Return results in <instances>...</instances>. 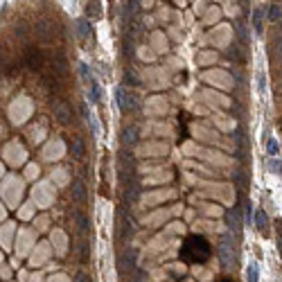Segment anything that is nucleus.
Returning <instances> with one entry per match:
<instances>
[{
    "label": "nucleus",
    "mask_w": 282,
    "mask_h": 282,
    "mask_svg": "<svg viewBox=\"0 0 282 282\" xmlns=\"http://www.w3.org/2000/svg\"><path fill=\"white\" fill-rule=\"evenodd\" d=\"M208 255H210V244L199 235H192L183 246V257L188 262H203Z\"/></svg>",
    "instance_id": "1"
},
{
    "label": "nucleus",
    "mask_w": 282,
    "mask_h": 282,
    "mask_svg": "<svg viewBox=\"0 0 282 282\" xmlns=\"http://www.w3.org/2000/svg\"><path fill=\"white\" fill-rule=\"evenodd\" d=\"M201 188V194L203 197H208V199H219L224 201V203H232L235 201V190H232V185H228V183H199Z\"/></svg>",
    "instance_id": "2"
},
{
    "label": "nucleus",
    "mask_w": 282,
    "mask_h": 282,
    "mask_svg": "<svg viewBox=\"0 0 282 282\" xmlns=\"http://www.w3.org/2000/svg\"><path fill=\"white\" fill-rule=\"evenodd\" d=\"M201 79H203L205 84H212V86H217V88H222V90H228V88L235 86V84H232V77L226 70H208V72L201 75Z\"/></svg>",
    "instance_id": "3"
},
{
    "label": "nucleus",
    "mask_w": 282,
    "mask_h": 282,
    "mask_svg": "<svg viewBox=\"0 0 282 282\" xmlns=\"http://www.w3.org/2000/svg\"><path fill=\"white\" fill-rule=\"evenodd\" d=\"M142 77L149 88H165L167 84H169V75H167V70H163V68H147Z\"/></svg>",
    "instance_id": "4"
},
{
    "label": "nucleus",
    "mask_w": 282,
    "mask_h": 282,
    "mask_svg": "<svg viewBox=\"0 0 282 282\" xmlns=\"http://www.w3.org/2000/svg\"><path fill=\"white\" fill-rule=\"evenodd\" d=\"M169 154V147H167L163 140H154V142H144L142 147H138V156L144 158H163V156Z\"/></svg>",
    "instance_id": "5"
},
{
    "label": "nucleus",
    "mask_w": 282,
    "mask_h": 282,
    "mask_svg": "<svg viewBox=\"0 0 282 282\" xmlns=\"http://www.w3.org/2000/svg\"><path fill=\"white\" fill-rule=\"evenodd\" d=\"M208 39H210V43L217 45V48H228L230 39H232V28L230 25H217Z\"/></svg>",
    "instance_id": "6"
},
{
    "label": "nucleus",
    "mask_w": 282,
    "mask_h": 282,
    "mask_svg": "<svg viewBox=\"0 0 282 282\" xmlns=\"http://www.w3.org/2000/svg\"><path fill=\"white\" fill-rule=\"evenodd\" d=\"M144 113L149 117H161L167 113V100L165 97H151L144 102Z\"/></svg>",
    "instance_id": "7"
},
{
    "label": "nucleus",
    "mask_w": 282,
    "mask_h": 282,
    "mask_svg": "<svg viewBox=\"0 0 282 282\" xmlns=\"http://www.w3.org/2000/svg\"><path fill=\"white\" fill-rule=\"evenodd\" d=\"M199 158H203V161H208L210 165H217V167H230L232 165V161L226 154H222V151H212V149H201Z\"/></svg>",
    "instance_id": "8"
},
{
    "label": "nucleus",
    "mask_w": 282,
    "mask_h": 282,
    "mask_svg": "<svg viewBox=\"0 0 282 282\" xmlns=\"http://www.w3.org/2000/svg\"><path fill=\"white\" fill-rule=\"evenodd\" d=\"M201 97H203V100L208 102V106H212V109H230L232 106V102L228 100L226 95L215 93V90H203Z\"/></svg>",
    "instance_id": "9"
},
{
    "label": "nucleus",
    "mask_w": 282,
    "mask_h": 282,
    "mask_svg": "<svg viewBox=\"0 0 282 282\" xmlns=\"http://www.w3.org/2000/svg\"><path fill=\"white\" fill-rule=\"evenodd\" d=\"M192 133H194V138L201 140V142H208V144H217V142H219V133L212 131V129H208V127H203V124H194Z\"/></svg>",
    "instance_id": "10"
},
{
    "label": "nucleus",
    "mask_w": 282,
    "mask_h": 282,
    "mask_svg": "<svg viewBox=\"0 0 282 282\" xmlns=\"http://www.w3.org/2000/svg\"><path fill=\"white\" fill-rule=\"evenodd\" d=\"M50 253H52L50 246H48L45 242H39V244H36V249H34V253L29 255V264H32V266L45 264V262H48V257H50Z\"/></svg>",
    "instance_id": "11"
},
{
    "label": "nucleus",
    "mask_w": 282,
    "mask_h": 282,
    "mask_svg": "<svg viewBox=\"0 0 282 282\" xmlns=\"http://www.w3.org/2000/svg\"><path fill=\"white\" fill-rule=\"evenodd\" d=\"M34 32H36V36H39L41 41H45V43H48V41H52L55 39V23L52 21H48V18H41L39 23H36V28H34Z\"/></svg>",
    "instance_id": "12"
},
{
    "label": "nucleus",
    "mask_w": 282,
    "mask_h": 282,
    "mask_svg": "<svg viewBox=\"0 0 282 282\" xmlns=\"http://www.w3.org/2000/svg\"><path fill=\"white\" fill-rule=\"evenodd\" d=\"M174 197H176V192H174V190H156V192L144 194L142 201L147 205H158V203H163V201L174 199Z\"/></svg>",
    "instance_id": "13"
},
{
    "label": "nucleus",
    "mask_w": 282,
    "mask_h": 282,
    "mask_svg": "<svg viewBox=\"0 0 282 282\" xmlns=\"http://www.w3.org/2000/svg\"><path fill=\"white\" fill-rule=\"evenodd\" d=\"M34 201H36L39 205H43V208H48V205L55 201V192H52V188L48 185V183L39 185V190H34Z\"/></svg>",
    "instance_id": "14"
},
{
    "label": "nucleus",
    "mask_w": 282,
    "mask_h": 282,
    "mask_svg": "<svg viewBox=\"0 0 282 282\" xmlns=\"http://www.w3.org/2000/svg\"><path fill=\"white\" fill-rule=\"evenodd\" d=\"M52 111H55V120H59L61 124H70V122H72V113H70V109L66 106V102L55 100V102H52Z\"/></svg>",
    "instance_id": "15"
},
{
    "label": "nucleus",
    "mask_w": 282,
    "mask_h": 282,
    "mask_svg": "<svg viewBox=\"0 0 282 282\" xmlns=\"http://www.w3.org/2000/svg\"><path fill=\"white\" fill-rule=\"evenodd\" d=\"M32 246H34V232L18 230V255H28Z\"/></svg>",
    "instance_id": "16"
},
{
    "label": "nucleus",
    "mask_w": 282,
    "mask_h": 282,
    "mask_svg": "<svg viewBox=\"0 0 282 282\" xmlns=\"http://www.w3.org/2000/svg\"><path fill=\"white\" fill-rule=\"evenodd\" d=\"M171 217V210H156V212H151V215H147L144 217V224L147 226H151V228H156V226H161V224H165L167 219Z\"/></svg>",
    "instance_id": "17"
},
{
    "label": "nucleus",
    "mask_w": 282,
    "mask_h": 282,
    "mask_svg": "<svg viewBox=\"0 0 282 282\" xmlns=\"http://www.w3.org/2000/svg\"><path fill=\"white\" fill-rule=\"evenodd\" d=\"M52 244H55L56 255H66L68 253V237H66V232L63 230L56 228V230L52 232Z\"/></svg>",
    "instance_id": "18"
},
{
    "label": "nucleus",
    "mask_w": 282,
    "mask_h": 282,
    "mask_svg": "<svg viewBox=\"0 0 282 282\" xmlns=\"http://www.w3.org/2000/svg\"><path fill=\"white\" fill-rule=\"evenodd\" d=\"M61 156H63V142H61V140L50 142L48 147H45V151H43L45 161H56V158H61Z\"/></svg>",
    "instance_id": "19"
},
{
    "label": "nucleus",
    "mask_w": 282,
    "mask_h": 282,
    "mask_svg": "<svg viewBox=\"0 0 282 282\" xmlns=\"http://www.w3.org/2000/svg\"><path fill=\"white\" fill-rule=\"evenodd\" d=\"M217 253H219V260L224 262V266H232V262H235V253H232L230 244L222 242L219 244V249H217Z\"/></svg>",
    "instance_id": "20"
},
{
    "label": "nucleus",
    "mask_w": 282,
    "mask_h": 282,
    "mask_svg": "<svg viewBox=\"0 0 282 282\" xmlns=\"http://www.w3.org/2000/svg\"><path fill=\"white\" fill-rule=\"evenodd\" d=\"M149 48L156 52V55H161V52H167V36L163 32H154L151 34V43Z\"/></svg>",
    "instance_id": "21"
},
{
    "label": "nucleus",
    "mask_w": 282,
    "mask_h": 282,
    "mask_svg": "<svg viewBox=\"0 0 282 282\" xmlns=\"http://www.w3.org/2000/svg\"><path fill=\"white\" fill-rule=\"evenodd\" d=\"M117 104H120V109H122V111H124V113H127V111H131V109H133V95L131 93H127V90H124V88H117Z\"/></svg>",
    "instance_id": "22"
},
{
    "label": "nucleus",
    "mask_w": 282,
    "mask_h": 282,
    "mask_svg": "<svg viewBox=\"0 0 282 282\" xmlns=\"http://www.w3.org/2000/svg\"><path fill=\"white\" fill-rule=\"evenodd\" d=\"M144 133H154V136H167V138H169V136H171V129L167 127V124H163V122H149V124L144 127Z\"/></svg>",
    "instance_id": "23"
},
{
    "label": "nucleus",
    "mask_w": 282,
    "mask_h": 282,
    "mask_svg": "<svg viewBox=\"0 0 282 282\" xmlns=\"http://www.w3.org/2000/svg\"><path fill=\"white\" fill-rule=\"evenodd\" d=\"M197 230H208V232H222L224 230V224L219 222H210V219H201V222L194 224Z\"/></svg>",
    "instance_id": "24"
},
{
    "label": "nucleus",
    "mask_w": 282,
    "mask_h": 282,
    "mask_svg": "<svg viewBox=\"0 0 282 282\" xmlns=\"http://www.w3.org/2000/svg\"><path fill=\"white\" fill-rule=\"evenodd\" d=\"M199 210L203 212L205 217H210V219H215V217H222V215H224L222 205H217V203H199Z\"/></svg>",
    "instance_id": "25"
},
{
    "label": "nucleus",
    "mask_w": 282,
    "mask_h": 282,
    "mask_svg": "<svg viewBox=\"0 0 282 282\" xmlns=\"http://www.w3.org/2000/svg\"><path fill=\"white\" fill-rule=\"evenodd\" d=\"M28 66L32 68H41V63H43V55H41L36 48H28Z\"/></svg>",
    "instance_id": "26"
},
{
    "label": "nucleus",
    "mask_w": 282,
    "mask_h": 282,
    "mask_svg": "<svg viewBox=\"0 0 282 282\" xmlns=\"http://www.w3.org/2000/svg\"><path fill=\"white\" fill-rule=\"evenodd\" d=\"M72 199L77 201V203H84V201H86V188H84L82 181L72 183Z\"/></svg>",
    "instance_id": "27"
},
{
    "label": "nucleus",
    "mask_w": 282,
    "mask_h": 282,
    "mask_svg": "<svg viewBox=\"0 0 282 282\" xmlns=\"http://www.w3.org/2000/svg\"><path fill=\"white\" fill-rule=\"evenodd\" d=\"M215 61H217V52H210V50L199 52V56H197V63H199V66H212Z\"/></svg>",
    "instance_id": "28"
},
{
    "label": "nucleus",
    "mask_w": 282,
    "mask_h": 282,
    "mask_svg": "<svg viewBox=\"0 0 282 282\" xmlns=\"http://www.w3.org/2000/svg\"><path fill=\"white\" fill-rule=\"evenodd\" d=\"M219 16H222V9H219V7H210V9L203 11V21L208 23V25H215V23L219 21Z\"/></svg>",
    "instance_id": "29"
},
{
    "label": "nucleus",
    "mask_w": 282,
    "mask_h": 282,
    "mask_svg": "<svg viewBox=\"0 0 282 282\" xmlns=\"http://www.w3.org/2000/svg\"><path fill=\"white\" fill-rule=\"evenodd\" d=\"M246 282H260V266L255 264V262H251L246 266Z\"/></svg>",
    "instance_id": "30"
},
{
    "label": "nucleus",
    "mask_w": 282,
    "mask_h": 282,
    "mask_svg": "<svg viewBox=\"0 0 282 282\" xmlns=\"http://www.w3.org/2000/svg\"><path fill=\"white\" fill-rule=\"evenodd\" d=\"M52 70H56V72H59V75H66V72H68L66 59H63V56H61V55H56L55 59H52Z\"/></svg>",
    "instance_id": "31"
},
{
    "label": "nucleus",
    "mask_w": 282,
    "mask_h": 282,
    "mask_svg": "<svg viewBox=\"0 0 282 282\" xmlns=\"http://www.w3.org/2000/svg\"><path fill=\"white\" fill-rule=\"evenodd\" d=\"M266 18H269L271 23L282 21V7L280 5H271V7H269V11H266Z\"/></svg>",
    "instance_id": "32"
},
{
    "label": "nucleus",
    "mask_w": 282,
    "mask_h": 282,
    "mask_svg": "<svg viewBox=\"0 0 282 282\" xmlns=\"http://www.w3.org/2000/svg\"><path fill=\"white\" fill-rule=\"evenodd\" d=\"M72 156H75V158H84V140L79 138V136L72 138Z\"/></svg>",
    "instance_id": "33"
},
{
    "label": "nucleus",
    "mask_w": 282,
    "mask_h": 282,
    "mask_svg": "<svg viewBox=\"0 0 282 282\" xmlns=\"http://www.w3.org/2000/svg\"><path fill=\"white\" fill-rule=\"evenodd\" d=\"M215 124L219 129H224V131H232V129H235V120H232V117H226V115H222L219 120H215Z\"/></svg>",
    "instance_id": "34"
},
{
    "label": "nucleus",
    "mask_w": 282,
    "mask_h": 282,
    "mask_svg": "<svg viewBox=\"0 0 282 282\" xmlns=\"http://www.w3.org/2000/svg\"><path fill=\"white\" fill-rule=\"evenodd\" d=\"M192 273H194L197 278H199L201 282H210V280H212V273H210V271H205V269H203L201 264H199V266H194Z\"/></svg>",
    "instance_id": "35"
},
{
    "label": "nucleus",
    "mask_w": 282,
    "mask_h": 282,
    "mask_svg": "<svg viewBox=\"0 0 282 282\" xmlns=\"http://www.w3.org/2000/svg\"><path fill=\"white\" fill-rule=\"evenodd\" d=\"M262 16H264V11H262V9H255L253 11V29L257 34L264 32V29H262Z\"/></svg>",
    "instance_id": "36"
},
{
    "label": "nucleus",
    "mask_w": 282,
    "mask_h": 282,
    "mask_svg": "<svg viewBox=\"0 0 282 282\" xmlns=\"http://www.w3.org/2000/svg\"><path fill=\"white\" fill-rule=\"evenodd\" d=\"M183 230H185V226H183L181 222H174V224H169V226L165 228V235H183Z\"/></svg>",
    "instance_id": "37"
},
{
    "label": "nucleus",
    "mask_w": 282,
    "mask_h": 282,
    "mask_svg": "<svg viewBox=\"0 0 282 282\" xmlns=\"http://www.w3.org/2000/svg\"><path fill=\"white\" fill-rule=\"evenodd\" d=\"M86 34H88V21H86V18H79V21H77V36H79V41L86 39Z\"/></svg>",
    "instance_id": "38"
},
{
    "label": "nucleus",
    "mask_w": 282,
    "mask_h": 282,
    "mask_svg": "<svg viewBox=\"0 0 282 282\" xmlns=\"http://www.w3.org/2000/svg\"><path fill=\"white\" fill-rule=\"evenodd\" d=\"M136 140H138V129H136V127H129L127 131H124V144H127V142L133 144Z\"/></svg>",
    "instance_id": "39"
},
{
    "label": "nucleus",
    "mask_w": 282,
    "mask_h": 282,
    "mask_svg": "<svg viewBox=\"0 0 282 282\" xmlns=\"http://www.w3.org/2000/svg\"><path fill=\"white\" fill-rule=\"evenodd\" d=\"M138 56H140L142 61H154V59H156V52L149 50V48H140V50H138Z\"/></svg>",
    "instance_id": "40"
},
{
    "label": "nucleus",
    "mask_w": 282,
    "mask_h": 282,
    "mask_svg": "<svg viewBox=\"0 0 282 282\" xmlns=\"http://www.w3.org/2000/svg\"><path fill=\"white\" fill-rule=\"evenodd\" d=\"M224 14H228V16H237L239 14V5L237 2H226V7H224Z\"/></svg>",
    "instance_id": "41"
},
{
    "label": "nucleus",
    "mask_w": 282,
    "mask_h": 282,
    "mask_svg": "<svg viewBox=\"0 0 282 282\" xmlns=\"http://www.w3.org/2000/svg\"><path fill=\"white\" fill-rule=\"evenodd\" d=\"M11 224H7L5 228H2V244H5V249H9V237H11Z\"/></svg>",
    "instance_id": "42"
},
{
    "label": "nucleus",
    "mask_w": 282,
    "mask_h": 282,
    "mask_svg": "<svg viewBox=\"0 0 282 282\" xmlns=\"http://www.w3.org/2000/svg\"><path fill=\"white\" fill-rule=\"evenodd\" d=\"M266 151H269V156H278V151H280V147H278L276 138H271L269 142H266Z\"/></svg>",
    "instance_id": "43"
},
{
    "label": "nucleus",
    "mask_w": 282,
    "mask_h": 282,
    "mask_svg": "<svg viewBox=\"0 0 282 282\" xmlns=\"http://www.w3.org/2000/svg\"><path fill=\"white\" fill-rule=\"evenodd\" d=\"M255 219H257V228H260V230H264V228H266V217H264V212L257 210V212H255Z\"/></svg>",
    "instance_id": "44"
},
{
    "label": "nucleus",
    "mask_w": 282,
    "mask_h": 282,
    "mask_svg": "<svg viewBox=\"0 0 282 282\" xmlns=\"http://www.w3.org/2000/svg\"><path fill=\"white\" fill-rule=\"evenodd\" d=\"M167 269H171V271L176 273V276H183V273H185V266H183L181 262H171V264L167 266Z\"/></svg>",
    "instance_id": "45"
},
{
    "label": "nucleus",
    "mask_w": 282,
    "mask_h": 282,
    "mask_svg": "<svg viewBox=\"0 0 282 282\" xmlns=\"http://www.w3.org/2000/svg\"><path fill=\"white\" fill-rule=\"evenodd\" d=\"M102 7H100V2H95V0H93V2H88V14H93V16L95 18H97V16H100V14H102Z\"/></svg>",
    "instance_id": "46"
},
{
    "label": "nucleus",
    "mask_w": 282,
    "mask_h": 282,
    "mask_svg": "<svg viewBox=\"0 0 282 282\" xmlns=\"http://www.w3.org/2000/svg\"><path fill=\"white\" fill-rule=\"evenodd\" d=\"M48 224H50V219H48V217H39V219H36V230H45V228H48Z\"/></svg>",
    "instance_id": "47"
},
{
    "label": "nucleus",
    "mask_w": 282,
    "mask_h": 282,
    "mask_svg": "<svg viewBox=\"0 0 282 282\" xmlns=\"http://www.w3.org/2000/svg\"><path fill=\"white\" fill-rule=\"evenodd\" d=\"M48 282H70V278L63 276V273H55V276H52Z\"/></svg>",
    "instance_id": "48"
},
{
    "label": "nucleus",
    "mask_w": 282,
    "mask_h": 282,
    "mask_svg": "<svg viewBox=\"0 0 282 282\" xmlns=\"http://www.w3.org/2000/svg\"><path fill=\"white\" fill-rule=\"evenodd\" d=\"M52 174H56V183H66L68 181L66 169H56V171H52Z\"/></svg>",
    "instance_id": "49"
},
{
    "label": "nucleus",
    "mask_w": 282,
    "mask_h": 282,
    "mask_svg": "<svg viewBox=\"0 0 282 282\" xmlns=\"http://www.w3.org/2000/svg\"><path fill=\"white\" fill-rule=\"evenodd\" d=\"M269 167H271V169L276 171V174H282V165H280V163H278V161H273V158H271V161H269Z\"/></svg>",
    "instance_id": "50"
},
{
    "label": "nucleus",
    "mask_w": 282,
    "mask_h": 282,
    "mask_svg": "<svg viewBox=\"0 0 282 282\" xmlns=\"http://www.w3.org/2000/svg\"><path fill=\"white\" fill-rule=\"evenodd\" d=\"M203 9H205V0H197V2H194V11H197V14H203Z\"/></svg>",
    "instance_id": "51"
},
{
    "label": "nucleus",
    "mask_w": 282,
    "mask_h": 282,
    "mask_svg": "<svg viewBox=\"0 0 282 282\" xmlns=\"http://www.w3.org/2000/svg\"><path fill=\"white\" fill-rule=\"evenodd\" d=\"M28 176H29V178H36V176H39V167H36V165H29V167H28Z\"/></svg>",
    "instance_id": "52"
},
{
    "label": "nucleus",
    "mask_w": 282,
    "mask_h": 282,
    "mask_svg": "<svg viewBox=\"0 0 282 282\" xmlns=\"http://www.w3.org/2000/svg\"><path fill=\"white\" fill-rule=\"evenodd\" d=\"M181 66H183V63L176 59V56H171V59H169V68H171V70H178Z\"/></svg>",
    "instance_id": "53"
},
{
    "label": "nucleus",
    "mask_w": 282,
    "mask_h": 282,
    "mask_svg": "<svg viewBox=\"0 0 282 282\" xmlns=\"http://www.w3.org/2000/svg\"><path fill=\"white\" fill-rule=\"evenodd\" d=\"M158 18H161V21H167V18H169V9L161 7V9H158Z\"/></svg>",
    "instance_id": "54"
},
{
    "label": "nucleus",
    "mask_w": 282,
    "mask_h": 282,
    "mask_svg": "<svg viewBox=\"0 0 282 282\" xmlns=\"http://www.w3.org/2000/svg\"><path fill=\"white\" fill-rule=\"evenodd\" d=\"M28 282H43V276H41V273H34V276L28 278Z\"/></svg>",
    "instance_id": "55"
},
{
    "label": "nucleus",
    "mask_w": 282,
    "mask_h": 282,
    "mask_svg": "<svg viewBox=\"0 0 282 282\" xmlns=\"http://www.w3.org/2000/svg\"><path fill=\"white\" fill-rule=\"evenodd\" d=\"M16 34L21 36V39H25V36H28V29L23 28V25H18V28H16Z\"/></svg>",
    "instance_id": "56"
},
{
    "label": "nucleus",
    "mask_w": 282,
    "mask_h": 282,
    "mask_svg": "<svg viewBox=\"0 0 282 282\" xmlns=\"http://www.w3.org/2000/svg\"><path fill=\"white\" fill-rule=\"evenodd\" d=\"M5 136H7V127H5V124H2V122H0V140L5 138Z\"/></svg>",
    "instance_id": "57"
},
{
    "label": "nucleus",
    "mask_w": 282,
    "mask_h": 282,
    "mask_svg": "<svg viewBox=\"0 0 282 282\" xmlns=\"http://www.w3.org/2000/svg\"><path fill=\"white\" fill-rule=\"evenodd\" d=\"M0 276H2V278H9V269H7V266H5V269L0 271Z\"/></svg>",
    "instance_id": "58"
},
{
    "label": "nucleus",
    "mask_w": 282,
    "mask_h": 282,
    "mask_svg": "<svg viewBox=\"0 0 282 282\" xmlns=\"http://www.w3.org/2000/svg\"><path fill=\"white\" fill-rule=\"evenodd\" d=\"M151 2H154V0H142V5H144V7H151Z\"/></svg>",
    "instance_id": "59"
},
{
    "label": "nucleus",
    "mask_w": 282,
    "mask_h": 282,
    "mask_svg": "<svg viewBox=\"0 0 282 282\" xmlns=\"http://www.w3.org/2000/svg\"><path fill=\"white\" fill-rule=\"evenodd\" d=\"M174 2H176L178 7H183V5H185V0H174Z\"/></svg>",
    "instance_id": "60"
},
{
    "label": "nucleus",
    "mask_w": 282,
    "mask_h": 282,
    "mask_svg": "<svg viewBox=\"0 0 282 282\" xmlns=\"http://www.w3.org/2000/svg\"><path fill=\"white\" fill-rule=\"evenodd\" d=\"M2 217H5V208H2V205H0V219H2Z\"/></svg>",
    "instance_id": "61"
}]
</instances>
